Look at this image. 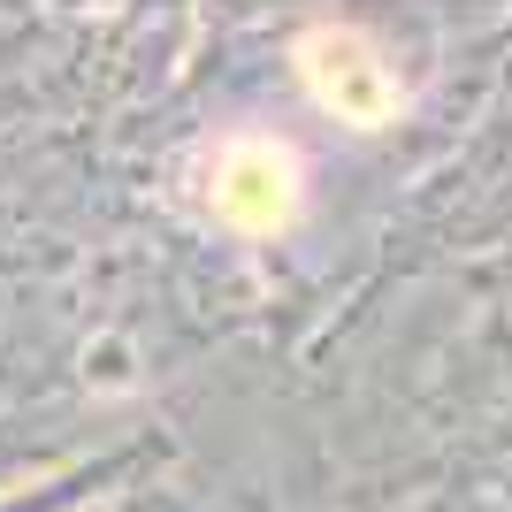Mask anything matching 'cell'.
Returning <instances> with one entry per match:
<instances>
[{
  "label": "cell",
  "mask_w": 512,
  "mask_h": 512,
  "mask_svg": "<svg viewBox=\"0 0 512 512\" xmlns=\"http://www.w3.org/2000/svg\"><path fill=\"white\" fill-rule=\"evenodd\" d=\"M207 207L237 237H276L299 214V161L276 138H230L207 161Z\"/></svg>",
  "instance_id": "obj_2"
},
{
  "label": "cell",
  "mask_w": 512,
  "mask_h": 512,
  "mask_svg": "<svg viewBox=\"0 0 512 512\" xmlns=\"http://www.w3.org/2000/svg\"><path fill=\"white\" fill-rule=\"evenodd\" d=\"M291 62H299V85L314 92L321 115H337V123H352V130H375L406 107L398 69H390L383 46L367 39V31H352V23H314V31H299Z\"/></svg>",
  "instance_id": "obj_1"
}]
</instances>
